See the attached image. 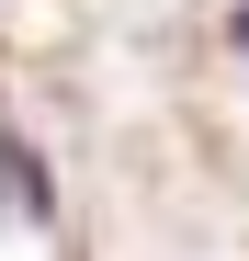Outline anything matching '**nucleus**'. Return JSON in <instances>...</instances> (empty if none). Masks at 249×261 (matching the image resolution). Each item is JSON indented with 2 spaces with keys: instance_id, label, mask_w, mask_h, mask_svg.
Returning <instances> with one entry per match:
<instances>
[{
  "instance_id": "f257e3e1",
  "label": "nucleus",
  "mask_w": 249,
  "mask_h": 261,
  "mask_svg": "<svg viewBox=\"0 0 249 261\" xmlns=\"http://www.w3.org/2000/svg\"><path fill=\"white\" fill-rule=\"evenodd\" d=\"M46 204H57V193H46V159H34L23 137H0V216H23V227H46Z\"/></svg>"
},
{
  "instance_id": "f03ea898",
  "label": "nucleus",
  "mask_w": 249,
  "mask_h": 261,
  "mask_svg": "<svg viewBox=\"0 0 249 261\" xmlns=\"http://www.w3.org/2000/svg\"><path fill=\"white\" fill-rule=\"evenodd\" d=\"M227 34H238V46H249V0H238V23H227Z\"/></svg>"
}]
</instances>
